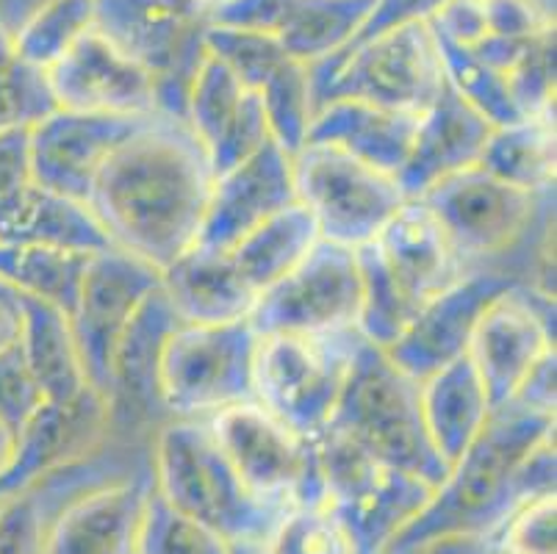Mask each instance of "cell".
<instances>
[{
  "instance_id": "1",
  "label": "cell",
  "mask_w": 557,
  "mask_h": 554,
  "mask_svg": "<svg viewBox=\"0 0 557 554\" xmlns=\"http://www.w3.org/2000/svg\"><path fill=\"white\" fill-rule=\"evenodd\" d=\"M211 189L209 152L186 120L153 114L106 159L86 206L114 247L161 272L197 244Z\"/></svg>"
},
{
  "instance_id": "2",
  "label": "cell",
  "mask_w": 557,
  "mask_h": 554,
  "mask_svg": "<svg viewBox=\"0 0 557 554\" xmlns=\"http://www.w3.org/2000/svg\"><path fill=\"white\" fill-rule=\"evenodd\" d=\"M555 435V416L521 405L494 410L483 433L449 466L428 505L380 554H417L424 543L449 535L491 538L521 507L513 475L521 457Z\"/></svg>"
},
{
  "instance_id": "3",
  "label": "cell",
  "mask_w": 557,
  "mask_h": 554,
  "mask_svg": "<svg viewBox=\"0 0 557 554\" xmlns=\"http://www.w3.org/2000/svg\"><path fill=\"white\" fill-rule=\"evenodd\" d=\"M153 488L227 543H270L288 510L256 500L236 475L206 419H166L150 455Z\"/></svg>"
},
{
  "instance_id": "4",
  "label": "cell",
  "mask_w": 557,
  "mask_h": 554,
  "mask_svg": "<svg viewBox=\"0 0 557 554\" xmlns=\"http://www.w3.org/2000/svg\"><path fill=\"white\" fill-rule=\"evenodd\" d=\"M325 430L347 439L380 464L419 477L430 488L442 485L449 471L424 427L419 380L405 374L386 349L367 338L352 358Z\"/></svg>"
},
{
  "instance_id": "5",
  "label": "cell",
  "mask_w": 557,
  "mask_h": 554,
  "mask_svg": "<svg viewBox=\"0 0 557 554\" xmlns=\"http://www.w3.org/2000/svg\"><path fill=\"white\" fill-rule=\"evenodd\" d=\"M311 81L317 106L347 98L419 116L438 98L447 75L433 25L410 23L319 61Z\"/></svg>"
},
{
  "instance_id": "6",
  "label": "cell",
  "mask_w": 557,
  "mask_h": 554,
  "mask_svg": "<svg viewBox=\"0 0 557 554\" xmlns=\"http://www.w3.org/2000/svg\"><path fill=\"white\" fill-rule=\"evenodd\" d=\"M256 328L250 319L172 330L161 360V399L170 419H209L256 403Z\"/></svg>"
},
{
  "instance_id": "7",
  "label": "cell",
  "mask_w": 557,
  "mask_h": 554,
  "mask_svg": "<svg viewBox=\"0 0 557 554\" xmlns=\"http://www.w3.org/2000/svg\"><path fill=\"white\" fill-rule=\"evenodd\" d=\"M361 342L358 330L261 335L256 353V403L302 439H317L336 410Z\"/></svg>"
},
{
  "instance_id": "8",
  "label": "cell",
  "mask_w": 557,
  "mask_h": 554,
  "mask_svg": "<svg viewBox=\"0 0 557 554\" xmlns=\"http://www.w3.org/2000/svg\"><path fill=\"white\" fill-rule=\"evenodd\" d=\"M313 441L325 477V507L358 554H380L428 505L433 488L408 471L380 464L331 430Z\"/></svg>"
},
{
  "instance_id": "9",
  "label": "cell",
  "mask_w": 557,
  "mask_h": 554,
  "mask_svg": "<svg viewBox=\"0 0 557 554\" xmlns=\"http://www.w3.org/2000/svg\"><path fill=\"white\" fill-rule=\"evenodd\" d=\"M206 421L256 500L281 510L325 507L317 441L302 439L261 403L233 405Z\"/></svg>"
},
{
  "instance_id": "10",
  "label": "cell",
  "mask_w": 557,
  "mask_h": 554,
  "mask_svg": "<svg viewBox=\"0 0 557 554\" xmlns=\"http://www.w3.org/2000/svg\"><path fill=\"white\" fill-rule=\"evenodd\" d=\"M292 172L297 202L311 211L319 238L349 250L374 242L408 202L397 177L333 145L306 141L292 156Z\"/></svg>"
},
{
  "instance_id": "11",
  "label": "cell",
  "mask_w": 557,
  "mask_h": 554,
  "mask_svg": "<svg viewBox=\"0 0 557 554\" xmlns=\"http://www.w3.org/2000/svg\"><path fill=\"white\" fill-rule=\"evenodd\" d=\"M549 195L555 192L533 195L516 189L474 164L438 181L417 200L430 208L466 267L478 269L496 267L494 258L508 256L524 242L535 225L541 200Z\"/></svg>"
},
{
  "instance_id": "12",
  "label": "cell",
  "mask_w": 557,
  "mask_h": 554,
  "mask_svg": "<svg viewBox=\"0 0 557 554\" xmlns=\"http://www.w3.org/2000/svg\"><path fill=\"white\" fill-rule=\"evenodd\" d=\"M358 311L356 250L319 238L292 272L258 294L250 324L258 335H327L358 330Z\"/></svg>"
},
{
  "instance_id": "13",
  "label": "cell",
  "mask_w": 557,
  "mask_h": 554,
  "mask_svg": "<svg viewBox=\"0 0 557 554\" xmlns=\"http://www.w3.org/2000/svg\"><path fill=\"white\" fill-rule=\"evenodd\" d=\"M161 286V272L148 261L106 247L86 261L78 299L70 311L75 344L89 385L106 399L116 342L145 297Z\"/></svg>"
},
{
  "instance_id": "14",
  "label": "cell",
  "mask_w": 557,
  "mask_h": 554,
  "mask_svg": "<svg viewBox=\"0 0 557 554\" xmlns=\"http://www.w3.org/2000/svg\"><path fill=\"white\" fill-rule=\"evenodd\" d=\"M555 349V297L530 283L491 299L469 342V360L488 394L491 414L513 403L535 364Z\"/></svg>"
},
{
  "instance_id": "15",
  "label": "cell",
  "mask_w": 557,
  "mask_h": 554,
  "mask_svg": "<svg viewBox=\"0 0 557 554\" xmlns=\"http://www.w3.org/2000/svg\"><path fill=\"white\" fill-rule=\"evenodd\" d=\"M519 283H524V278L505 267L469 269L460 281L419 305L417 317L386 349L388 358L413 380L430 378L469 353L474 324L491 299Z\"/></svg>"
},
{
  "instance_id": "16",
  "label": "cell",
  "mask_w": 557,
  "mask_h": 554,
  "mask_svg": "<svg viewBox=\"0 0 557 554\" xmlns=\"http://www.w3.org/2000/svg\"><path fill=\"white\" fill-rule=\"evenodd\" d=\"M48 81L59 109L120 116L161 114L153 75L98 28L86 30L55 61L48 70Z\"/></svg>"
},
{
  "instance_id": "17",
  "label": "cell",
  "mask_w": 557,
  "mask_h": 554,
  "mask_svg": "<svg viewBox=\"0 0 557 554\" xmlns=\"http://www.w3.org/2000/svg\"><path fill=\"white\" fill-rule=\"evenodd\" d=\"M150 116L153 114L120 116L55 109L32 125L34 181L45 189L86 202L106 159Z\"/></svg>"
},
{
  "instance_id": "18",
  "label": "cell",
  "mask_w": 557,
  "mask_h": 554,
  "mask_svg": "<svg viewBox=\"0 0 557 554\" xmlns=\"http://www.w3.org/2000/svg\"><path fill=\"white\" fill-rule=\"evenodd\" d=\"M295 202L292 156L270 139L250 159L214 177L197 244L233 250L252 227Z\"/></svg>"
},
{
  "instance_id": "19",
  "label": "cell",
  "mask_w": 557,
  "mask_h": 554,
  "mask_svg": "<svg viewBox=\"0 0 557 554\" xmlns=\"http://www.w3.org/2000/svg\"><path fill=\"white\" fill-rule=\"evenodd\" d=\"M150 491V466L86 488L55 513L45 554H136Z\"/></svg>"
},
{
  "instance_id": "20",
  "label": "cell",
  "mask_w": 557,
  "mask_h": 554,
  "mask_svg": "<svg viewBox=\"0 0 557 554\" xmlns=\"http://www.w3.org/2000/svg\"><path fill=\"white\" fill-rule=\"evenodd\" d=\"M178 324V313L172 311L161 286L136 308L111 358L109 391H106L111 424L114 421L145 424L161 416L164 421L170 419L161 399V360L172 330Z\"/></svg>"
},
{
  "instance_id": "21",
  "label": "cell",
  "mask_w": 557,
  "mask_h": 554,
  "mask_svg": "<svg viewBox=\"0 0 557 554\" xmlns=\"http://www.w3.org/2000/svg\"><path fill=\"white\" fill-rule=\"evenodd\" d=\"M491 128L494 125L480 111L444 84L438 98L419 114L413 145L397 175L408 200L422 197L444 177L480 164Z\"/></svg>"
},
{
  "instance_id": "22",
  "label": "cell",
  "mask_w": 557,
  "mask_h": 554,
  "mask_svg": "<svg viewBox=\"0 0 557 554\" xmlns=\"http://www.w3.org/2000/svg\"><path fill=\"white\" fill-rule=\"evenodd\" d=\"M399 286L417 305L460 281L469 267L422 200H408L374 238Z\"/></svg>"
},
{
  "instance_id": "23",
  "label": "cell",
  "mask_w": 557,
  "mask_h": 554,
  "mask_svg": "<svg viewBox=\"0 0 557 554\" xmlns=\"http://www.w3.org/2000/svg\"><path fill=\"white\" fill-rule=\"evenodd\" d=\"M120 475L128 471L111 457H98L92 452L0 496V554H45L55 513L86 488Z\"/></svg>"
},
{
  "instance_id": "24",
  "label": "cell",
  "mask_w": 557,
  "mask_h": 554,
  "mask_svg": "<svg viewBox=\"0 0 557 554\" xmlns=\"http://www.w3.org/2000/svg\"><path fill=\"white\" fill-rule=\"evenodd\" d=\"M161 292L186 324H222L250 319L258 294L242 278L231 253L191 244L161 269Z\"/></svg>"
},
{
  "instance_id": "25",
  "label": "cell",
  "mask_w": 557,
  "mask_h": 554,
  "mask_svg": "<svg viewBox=\"0 0 557 554\" xmlns=\"http://www.w3.org/2000/svg\"><path fill=\"white\" fill-rule=\"evenodd\" d=\"M417 120V114L336 98L317 106L306 141L333 145L363 164L397 177L413 145Z\"/></svg>"
},
{
  "instance_id": "26",
  "label": "cell",
  "mask_w": 557,
  "mask_h": 554,
  "mask_svg": "<svg viewBox=\"0 0 557 554\" xmlns=\"http://www.w3.org/2000/svg\"><path fill=\"white\" fill-rule=\"evenodd\" d=\"M0 244H45L86 256L114 247L92 208L39 183L0 206Z\"/></svg>"
},
{
  "instance_id": "27",
  "label": "cell",
  "mask_w": 557,
  "mask_h": 554,
  "mask_svg": "<svg viewBox=\"0 0 557 554\" xmlns=\"http://www.w3.org/2000/svg\"><path fill=\"white\" fill-rule=\"evenodd\" d=\"M419 403L430 441L449 466L491 419L488 394L469 355L419 380Z\"/></svg>"
},
{
  "instance_id": "28",
  "label": "cell",
  "mask_w": 557,
  "mask_h": 554,
  "mask_svg": "<svg viewBox=\"0 0 557 554\" xmlns=\"http://www.w3.org/2000/svg\"><path fill=\"white\" fill-rule=\"evenodd\" d=\"M20 349L45 403H73L92 389L81 364L70 317L42 299H20Z\"/></svg>"
},
{
  "instance_id": "29",
  "label": "cell",
  "mask_w": 557,
  "mask_h": 554,
  "mask_svg": "<svg viewBox=\"0 0 557 554\" xmlns=\"http://www.w3.org/2000/svg\"><path fill=\"white\" fill-rule=\"evenodd\" d=\"M480 167L510 183L516 189L544 195L555 189L557 134L555 111L521 116V120L491 128L480 156Z\"/></svg>"
},
{
  "instance_id": "30",
  "label": "cell",
  "mask_w": 557,
  "mask_h": 554,
  "mask_svg": "<svg viewBox=\"0 0 557 554\" xmlns=\"http://www.w3.org/2000/svg\"><path fill=\"white\" fill-rule=\"evenodd\" d=\"M319 242V227L302 202L283 208L275 217L252 227L231 253L242 278L261 294L297 267Z\"/></svg>"
},
{
  "instance_id": "31",
  "label": "cell",
  "mask_w": 557,
  "mask_h": 554,
  "mask_svg": "<svg viewBox=\"0 0 557 554\" xmlns=\"http://www.w3.org/2000/svg\"><path fill=\"white\" fill-rule=\"evenodd\" d=\"M374 0H286L275 39L308 67L336 56L356 37Z\"/></svg>"
},
{
  "instance_id": "32",
  "label": "cell",
  "mask_w": 557,
  "mask_h": 554,
  "mask_svg": "<svg viewBox=\"0 0 557 554\" xmlns=\"http://www.w3.org/2000/svg\"><path fill=\"white\" fill-rule=\"evenodd\" d=\"M86 253L45 244H0V281L23 297L55 305L70 317L84 281Z\"/></svg>"
},
{
  "instance_id": "33",
  "label": "cell",
  "mask_w": 557,
  "mask_h": 554,
  "mask_svg": "<svg viewBox=\"0 0 557 554\" xmlns=\"http://www.w3.org/2000/svg\"><path fill=\"white\" fill-rule=\"evenodd\" d=\"M358 272H361V311H358V333L369 344L388 349L410 319L417 317L419 305L405 294L388 263L380 256L377 244L369 242L356 247Z\"/></svg>"
},
{
  "instance_id": "34",
  "label": "cell",
  "mask_w": 557,
  "mask_h": 554,
  "mask_svg": "<svg viewBox=\"0 0 557 554\" xmlns=\"http://www.w3.org/2000/svg\"><path fill=\"white\" fill-rule=\"evenodd\" d=\"M95 28V0H42L14 34L17 56L48 73L86 30Z\"/></svg>"
},
{
  "instance_id": "35",
  "label": "cell",
  "mask_w": 557,
  "mask_h": 554,
  "mask_svg": "<svg viewBox=\"0 0 557 554\" xmlns=\"http://www.w3.org/2000/svg\"><path fill=\"white\" fill-rule=\"evenodd\" d=\"M267 128L272 141L288 156L302 150L311 128L317 100H313L311 67L297 59H286L258 89Z\"/></svg>"
},
{
  "instance_id": "36",
  "label": "cell",
  "mask_w": 557,
  "mask_h": 554,
  "mask_svg": "<svg viewBox=\"0 0 557 554\" xmlns=\"http://www.w3.org/2000/svg\"><path fill=\"white\" fill-rule=\"evenodd\" d=\"M55 109L48 73L20 59L14 34L0 17V131L32 128Z\"/></svg>"
},
{
  "instance_id": "37",
  "label": "cell",
  "mask_w": 557,
  "mask_h": 554,
  "mask_svg": "<svg viewBox=\"0 0 557 554\" xmlns=\"http://www.w3.org/2000/svg\"><path fill=\"white\" fill-rule=\"evenodd\" d=\"M435 39H438V53H442L447 84L458 91L466 103L472 106L474 111H480L494 128L521 120L519 106H516L513 95H510L508 75L488 67L469 48H460V45L438 37V34H435Z\"/></svg>"
},
{
  "instance_id": "38",
  "label": "cell",
  "mask_w": 557,
  "mask_h": 554,
  "mask_svg": "<svg viewBox=\"0 0 557 554\" xmlns=\"http://www.w3.org/2000/svg\"><path fill=\"white\" fill-rule=\"evenodd\" d=\"M247 89L242 81L222 64L216 56L206 50L195 78H191L189 95H186L184 120L191 134L200 139V145L209 150L222 131L231 125V120L239 111Z\"/></svg>"
},
{
  "instance_id": "39",
  "label": "cell",
  "mask_w": 557,
  "mask_h": 554,
  "mask_svg": "<svg viewBox=\"0 0 557 554\" xmlns=\"http://www.w3.org/2000/svg\"><path fill=\"white\" fill-rule=\"evenodd\" d=\"M136 554H231V543L202 521L172 507L153 488L141 518Z\"/></svg>"
},
{
  "instance_id": "40",
  "label": "cell",
  "mask_w": 557,
  "mask_h": 554,
  "mask_svg": "<svg viewBox=\"0 0 557 554\" xmlns=\"http://www.w3.org/2000/svg\"><path fill=\"white\" fill-rule=\"evenodd\" d=\"M202 39H206V50L216 56L242 81L247 91L261 89L263 81L270 78L283 61L292 59L275 37L256 34V30L206 25V37Z\"/></svg>"
},
{
  "instance_id": "41",
  "label": "cell",
  "mask_w": 557,
  "mask_h": 554,
  "mask_svg": "<svg viewBox=\"0 0 557 554\" xmlns=\"http://www.w3.org/2000/svg\"><path fill=\"white\" fill-rule=\"evenodd\" d=\"M508 84L521 116L555 111V28L541 30L527 45L508 73Z\"/></svg>"
},
{
  "instance_id": "42",
  "label": "cell",
  "mask_w": 557,
  "mask_h": 554,
  "mask_svg": "<svg viewBox=\"0 0 557 554\" xmlns=\"http://www.w3.org/2000/svg\"><path fill=\"white\" fill-rule=\"evenodd\" d=\"M272 554H358L327 507L288 510L270 541Z\"/></svg>"
},
{
  "instance_id": "43",
  "label": "cell",
  "mask_w": 557,
  "mask_h": 554,
  "mask_svg": "<svg viewBox=\"0 0 557 554\" xmlns=\"http://www.w3.org/2000/svg\"><path fill=\"white\" fill-rule=\"evenodd\" d=\"M557 496L519 507L488 538L494 554H557Z\"/></svg>"
},
{
  "instance_id": "44",
  "label": "cell",
  "mask_w": 557,
  "mask_h": 554,
  "mask_svg": "<svg viewBox=\"0 0 557 554\" xmlns=\"http://www.w3.org/2000/svg\"><path fill=\"white\" fill-rule=\"evenodd\" d=\"M270 128H267V116H263V106L258 91H247L245 100H242L239 111L231 120L225 131L220 134V139L209 147V161L214 177L222 172L233 170L236 164L247 161L252 152L261 150L267 141H270Z\"/></svg>"
},
{
  "instance_id": "45",
  "label": "cell",
  "mask_w": 557,
  "mask_h": 554,
  "mask_svg": "<svg viewBox=\"0 0 557 554\" xmlns=\"http://www.w3.org/2000/svg\"><path fill=\"white\" fill-rule=\"evenodd\" d=\"M45 396L25 364L20 342L0 353V424L20 433L25 421L42 408Z\"/></svg>"
},
{
  "instance_id": "46",
  "label": "cell",
  "mask_w": 557,
  "mask_h": 554,
  "mask_svg": "<svg viewBox=\"0 0 557 554\" xmlns=\"http://www.w3.org/2000/svg\"><path fill=\"white\" fill-rule=\"evenodd\" d=\"M444 3H447V0H374L372 12L367 14V20H363V25L358 28L356 37L349 39L338 53H347V50H352L356 45L369 42V39L380 37V34H386V30L399 28V25L430 23Z\"/></svg>"
},
{
  "instance_id": "47",
  "label": "cell",
  "mask_w": 557,
  "mask_h": 554,
  "mask_svg": "<svg viewBox=\"0 0 557 554\" xmlns=\"http://www.w3.org/2000/svg\"><path fill=\"white\" fill-rule=\"evenodd\" d=\"M32 128L0 131V206L34 186Z\"/></svg>"
},
{
  "instance_id": "48",
  "label": "cell",
  "mask_w": 557,
  "mask_h": 554,
  "mask_svg": "<svg viewBox=\"0 0 557 554\" xmlns=\"http://www.w3.org/2000/svg\"><path fill=\"white\" fill-rule=\"evenodd\" d=\"M555 380H557V355L555 349H552V353H546L544 358L530 369L524 383H521L519 391H516L513 405H521V408L527 410H535V414L555 416V405H557Z\"/></svg>"
},
{
  "instance_id": "49",
  "label": "cell",
  "mask_w": 557,
  "mask_h": 554,
  "mask_svg": "<svg viewBox=\"0 0 557 554\" xmlns=\"http://www.w3.org/2000/svg\"><path fill=\"white\" fill-rule=\"evenodd\" d=\"M417 554H494V549H491L488 538L449 535L424 543Z\"/></svg>"
},
{
  "instance_id": "50",
  "label": "cell",
  "mask_w": 557,
  "mask_h": 554,
  "mask_svg": "<svg viewBox=\"0 0 557 554\" xmlns=\"http://www.w3.org/2000/svg\"><path fill=\"white\" fill-rule=\"evenodd\" d=\"M17 455V433L9 430L7 424H0V494H12L7 485V475Z\"/></svg>"
},
{
  "instance_id": "51",
  "label": "cell",
  "mask_w": 557,
  "mask_h": 554,
  "mask_svg": "<svg viewBox=\"0 0 557 554\" xmlns=\"http://www.w3.org/2000/svg\"><path fill=\"white\" fill-rule=\"evenodd\" d=\"M17 342H20V305L0 303V353L14 347Z\"/></svg>"
},
{
  "instance_id": "52",
  "label": "cell",
  "mask_w": 557,
  "mask_h": 554,
  "mask_svg": "<svg viewBox=\"0 0 557 554\" xmlns=\"http://www.w3.org/2000/svg\"><path fill=\"white\" fill-rule=\"evenodd\" d=\"M231 554H272V549L263 541H242L231 543Z\"/></svg>"
},
{
  "instance_id": "53",
  "label": "cell",
  "mask_w": 557,
  "mask_h": 554,
  "mask_svg": "<svg viewBox=\"0 0 557 554\" xmlns=\"http://www.w3.org/2000/svg\"><path fill=\"white\" fill-rule=\"evenodd\" d=\"M0 496H7V494H0Z\"/></svg>"
}]
</instances>
